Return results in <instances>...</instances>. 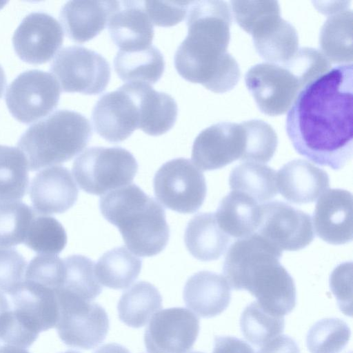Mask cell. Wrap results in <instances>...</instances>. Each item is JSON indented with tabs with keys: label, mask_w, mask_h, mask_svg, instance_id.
Returning <instances> with one entry per match:
<instances>
[{
	"label": "cell",
	"mask_w": 353,
	"mask_h": 353,
	"mask_svg": "<svg viewBox=\"0 0 353 353\" xmlns=\"http://www.w3.org/2000/svg\"><path fill=\"white\" fill-rule=\"evenodd\" d=\"M352 63L336 65L305 85L286 117L294 150L318 165L343 168L352 157Z\"/></svg>",
	"instance_id": "cell-1"
},
{
	"label": "cell",
	"mask_w": 353,
	"mask_h": 353,
	"mask_svg": "<svg viewBox=\"0 0 353 353\" xmlns=\"http://www.w3.org/2000/svg\"><path fill=\"white\" fill-rule=\"evenodd\" d=\"M186 15L188 35L174 57L177 72L213 92L231 90L241 70L228 52L232 21L230 5L217 0L191 1Z\"/></svg>",
	"instance_id": "cell-2"
},
{
	"label": "cell",
	"mask_w": 353,
	"mask_h": 353,
	"mask_svg": "<svg viewBox=\"0 0 353 353\" xmlns=\"http://www.w3.org/2000/svg\"><path fill=\"white\" fill-rule=\"evenodd\" d=\"M282 250L255 232L229 248L223 272L230 288L245 290L270 312L284 316L296 306L294 281L280 263Z\"/></svg>",
	"instance_id": "cell-3"
},
{
	"label": "cell",
	"mask_w": 353,
	"mask_h": 353,
	"mask_svg": "<svg viewBox=\"0 0 353 353\" xmlns=\"http://www.w3.org/2000/svg\"><path fill=\"white\" fill-rule=\"evenodd\" d=\"M103 216L117 227L128 249L140 256H152L164 250L170 228L163 207L136 184H129L103 195Z\"/></svg>",
	"instance_id": "cell-4"
},
{
	"label": "cell",
	"mask_w": 353,
	"mask_h": 353,
	"mask_svg": "<svg viewBox=\"0 0 353 353\" xmlns=\"http://www.w3.org/2000/svg\"><path fill=\"white\" fill-rule=\"evenodd\" d=\"M92 135L89 120L79 112L58 110L32 124L21 135L18 148L30 171L70 161L88 145Z\"/></svg>",
	"instance_id": "cell-5"
},
{
	"label": "cell",
	"mask_w": 353,
	"mask_h": 353,
	"mask_svg": "<svg viewBox=\"0 0 353 353\" xmlns=\"http://www.w3.org/2000/svg\"><path fill=\"white\" fill-rule=\"evenodd\" d=\"M138 172L134 157L120 147H92L74 160L72 174L84 192L94 195L130 184Z\"/></svg>",
	"instance_id": "cell-6"
},
{
	"label": "cell",
	"mask_w": 353,
	"mask_h": 353,
	"mask_svg": "<svg viewBox=\"0 0 353 353\" xmlns=\"http://www.w3.org/2000/svg\"><path fill=\"white\" fill-rule=\"evenodd\" d=\"M59 318L55 326L59 338L68 346L90 350L101 344L109 330L105 309L64 289L55 290Z\"/></svg>",
	"instance_id": "cell-7"
},
{
	"label": "cell",
	"mask_w": 353,
	"mask_h": 353,
	"mask_svg": "<svg viewBox=\"0 0 353 353\" xmlns=\"http://www.w3.org/2000/svg\"><path fill=\"white\" fill-rule=\"evenodd\" d=\"M157 199L166 208L183 214L196 212L203 205L207 186L203 172L190 160L167 161L153 179Z\"/></svg>",
	"instance_id": "cell-8"
},
{
	"label": "cell",
	"mask_w": 353,
	"mask_h": 353,
	"mask_svg": "<svg viewBox=\"0 0 353 353\" xmlns=\"http://www.w3.org/2000/svg\"><path fill=\"white\" fill-rule=\"evenodd\" d=\"M50 70L66 92L97 94L105 90L110 79L108 61L98 52L79 46L61 49Z\"/></svg>",
	"instance_id": "cell-9"
},
{
	"label": "cell",
	"mask_w": 353,
	"mask_h": 353,
	"mask_svg": "<svg viewBox=\"0 0 353 353\" xmlns=\"http://www.w3.org/2000/svg\"><path fill=\"white\" fill-rule=\"evenodd\" d=\"M60 85L50 73L30 70L21 73L9 85L6 103L18 121L30 123L50 113L59 103Z\"/></svg>",
	"instance_id": "cell-10"
},
{
	"label": "cell",
	"mask_w": 353,
	"mask_h": 353,
	"mask_svg": "<svg viewBox=\"0 0 353 353\" xmlns=\"http://www.w3.org/2000/svg\"><path fill=\"white\" fill-rule=\"evenodd\" d=\"M245 82L259 110L269 116L288 111L304 88L285 65L269 62L252 66L245 75Z\"/></svg>",
	"instance_id": "cell-11"
},
{
	"label": "cell",
	"mask_w": 353,
	"mask_h": 353,
	"mask_svg": "<svg viewBox=\"0 0 353 353\" xmlns=\"http://www.w3.org/2000/svg\"><path fill=\"white\" fill-rule=\"evenodd\" d=\"M261 223L256 232L281 250H299L313 241L308 214L279 201L261 204Z\"/></svg>",
	"instance_id": "cell-12"
},
{
	"label": "cell",
	"mask_w": 353,
	"mask_h": 353,
	"mask_svg": "<svg viewBox=\"0 0 353 353\" xmlns=\"http://www.w3.org/2000/svg\"><path fill=\"white\" fill-rule=\"evenodd\" d=\"M199 332V319L185 307L162 310L145 328L144 343L148 353H188Z\"/></svg>",
	"instance_id": "cell-13"
},
{
	"label": "cell",
	"mask_w": 353,
	"mask_h": 353,
	"mask_svg": "<svg viewBox=\"0 0 353 353\" xmlns=\"http://www.w3.org/2000/svg\"><path fill=\"white\" fill-rule=\"evenodd\" d=\"M95 131L104 139L119 143L139 128L140 112L130 83L102 95L92 112Z\"/></svg>",
	"instance_id": "cell-14"
},
{
	"label": "cell",
	"mask_w": 353,
	"mask_h": 353,
	"mask_svg": "<svg viewBox=\"0 0 353 353\" xmlns=\"http://www.w3.org/2000/svg\"><path fill=\"white\" fill-rule=\"evenodd\" d=\"M245 145L246 133L242 123H217L196 137L192 160L200 170L219 169L236 160L241 161Z\"/></svg>",
	"instance_id": "cell-15"
},
{
	"label": "cell",
	"mask_w": 353,
	"mask_h": 353,
	"mask_svg": "<svg viewBox=\"0 0 353 353\" xmlns=\"http://www.w3.org/2000/svg\"><path fill=\"white\" fill-rule=\"evenodd\" d=\"M63 32L51 15L31 12L17 28L12 37L14 49L23 61L41 64L50 60L63 43Z\"/></svg>",
	"instance_id": "cell-16"
},
{
	"label": "cell",
	"mask_w": 353,
	"mask_h": 353,
	"mask_svg": "<svg viewBox=\"0 0 353 353\" xmlns=\"http://www.w3.org/2000/svg\"><path fill=\"white\" fill-rule=\"evenodd\" d=\"M10 295L14 316L30 332L39 336L56 326L59 307L54 290L23 280Z\"/></svg>",
	"instance_id": "cell-17"
},
{
	"label": "cell",
	"mask_w": 353,
	"mask_h": 353,
	"mask_svg": "<svg viewBox=\"0 0 353 353\" xmlns=\"http://www.w3.org/2000/svg\"><path fill=\"white\" fill-rule=\"evenodd\" d=\"M316 235L333 245L350 242L353 234L352 195L347 190L330 189L319 199L312 216Z\"/></svg>",
	"instance_id": "cell-18"
},
{
	"label": "cell",
	"mask_w": 353,
	"mask_h": 353,
	"mask_svg": "<svg viewBox=\"0 0 353 353\" xmlns=\"http://www.w3.org/2000/svg\"><path fill=\"white\" fill-rule=\"evenodd\" d=\"M29 193L35 212L46 215L69 210L76 203L79 190L68 169L53 165L34 176Z\"/></svg>",
	"instance_id": "cell-19"
},
{
	"label": "cell",
	"mask_w": 353,
	"mask_h": 353,
	"mask_svg": "<svg viewBox=\"0 0 353 353\" xmlns=\"http://www.w3.org/2000/svg\"><path fill=\"white\" fill-rule=\"evenodd\" d=\"M112 40L120 50L133 51L151 46L153 25L143 1H120L108 22Z\"/></svg>",
	"instance_id": "cell-20"
},
{
	"label": "cell",
	"mask_w": 353,
	"mask_h": 353,
	"mask_svg": "<svg viewBox=\"0 0 353 353\" xmlns=\"http://www.w3.org/2000/svg\"><path fill=\"white\" fill-rule=\"evenodd\" d=\"M279 193L287 201L295 204L312 203L330 185L327 173L303 159H294L283 165L276 173Z\"/></svg>",
	"instance_id": "cell-21"
},
{
	"label": "cell",
	"mask_w": 353,
	"mask_h": 353,
	"mask_svg": "<svg viewBox=\"0 0 353 353\" xmlns=\"http://www.w3.org/2000/svg\"><path fill=\"white\" fill-rule=\"evenodd\" d=\"M117 4V1H70L61 8L59 19L67 36L81 43L105 28Z\"/></svg>",
	"instance_id": "cell-22"
},
{
	"label": "cell",
	"mask_w": 353,
	"mask_h": 353,
	"mask_svg": "<svg viewBox=\"0 0 353 353\" xmlns=\"http://www.w3.org/2000/svg\"><path fill=\"white\" fill-rule=\"evenodd\" d=\"M186 306L198 316L211 318L222 313L231 300L230 287L225 278L210 271L191 276L184 286Z\"/></svg>",
	"instance_id": "cell-23"
},
{
	"label": "cell",
	"mask_w": 353,
	"mask_h": 353,
	"mask_svg": "<svg viewBox=\"0 0 353 353\" xmlns=\"http://www.w3.org/2000/svg\"><path fill=\"white\" fill-rule=\"evenodd\" d=\"M137 96L140 112L139 129L151 136H159L174 125L177 104L170 94L156 91L150 85L130 83Z\"/></svg>",
	"instance_id": "cell-24"
},
{
	"label": "cell",
	"mask_w": 353,
	"mask_h": 353,
	"mask_svg": "<svg viewBox=\"0 0 353 353\" xmlns=\"http://www.w3.org/2000/svg\"><path fill=\"white\" fill-rule=\"evenodd\" d=\"M214 214L223 232L241 239L257 231L261 209V205L250 196L232 190L222 199Z\"/></svg>",
	"instance_id": "cell-25"
},
{
	"label": "cell",
	"mask_w": 353,
	"mask_h": 353,
	"mask_svg": "<svg viewBox=\"0 0 353 353\" xmlns=\"http://www.w3.org/2000/svg\"><path fill=\"white\" fill-rule=\"evenodd\" d=\"M184 241L194 258L210 261L218 259L225 252L230 236L219 227L214 214L199 213L188 222Z\"/></svg>",
	"instance_id": "cell-26"
},
{
	"label": "cell",
	"mask_w": 353,
	"mask_h": 353,
	"mask_svg": "<svg viewBox=\"0 0 353 353\" xmlns=\"http://www.w3.org/2000/svg\"><path fill=\"white\" fill-rule=\"evenodd\" d=\"M252 37L256 51L269 63L283 64L299 50L296 29L281 17L261 26Z\"/></svg>",
	"instance_id": "cell-27"
},
{
	"label": "cell",
	"mask_w": 353,
	"mask_h": 353,
	"mask_svg": "<svg viewBox=\"0 0 353 353\" xmlns=\"http://www.w3.org/2000/svg\"><path fill=\"white\" fill-rule=\"evenodd\" d=\"M114 68L123 81L150 85L161 79L165 61L159 50L151 45L137 50H119L114 59Z\"/></svg>",
	"instance_id": "cell-28"
},
{
	"label": "cell",
	"mask_w": 353,
	"mask_h": 353,
	"mask_svg": "<svg viewBox=\"0 0 353 353\" xmlns=\"http://www.w3.org/2000/svg\"><path fill=\"white\" fill-rule=\"evenodd\" d=\"M162 307L159 290L147 281H139L123 293L117 310L120 320L127 325L139 328Z\"/></svg>",
	"instance_id": "cell-29"
},
{
	"label": "cell",
	"mask_w": 353,
	"mask_h": 353,
	"mask_svg": "<svg viewBox=\"0 0 353 353\" xmlns=\"http://www.w3.org/2000/svg\"><path fill=\"white\" fill-rule=\"evenodd\" d=\"M142 261L124 246L114 248L105 252L95 265L99 282L108 288H127L138 277Z\"/></svg>",
	"instance_id": "cell-30"
},
{
	"label": "cell",
	"mask_w": 353,
	"mask_h": 353,
	"mask_svg": "<svg viewBox=\"0 0 353 353\" xmlns=\"http://www.w3.org/2000/svg\"><path fill=\"white\" fill-rule=\"evenodd\" d=\"M231 190L250 196L257 203L272 199L278 192L276 172L270 166L256 162H243L231 171Z\"/></svg>",
	"instance_id": "cell-31"
},
{
	"label": "cell",
	"mask_w": 353,
	"mask_h": 353,
	"mask_svg": "<svg viewBox=\"0 0 353 353\" xmlns=\"http://www.w3.org/2000/svg\"><path fill=\"white\" fill-rule=\"evenodd\" d=\"M352 12L343 10L329 17L319 37L321 53L333 63L349 64L352 61Z\"/></svg>",
	"instance_id": "cell-32"
},
{
	"label": "cell",
	"mask_w": 353,
	"mask_h": 353,
	"mask_svg": "<svg viewBox=\"0 0 353 353\" xmlns=\"http://www.w3.org/2000/svg\"><path fill=\"white\" fill-rule=\"evenodd\" d=\"M27 160L18 148L0 145V201H17L28 190Z\"/></svg>",
	"instance_id": "cell-33"
},
{
	"label": "cell",
	"mask_w": 353,
	"mask_h": 353,
	"mask_svg": "<svg viewBox=\"0 0 353 353\" xmlns=\"http://www.w3.org/2000/svg\"><path fill=\"white\" fill-rule=\"evenodd\" d=\"M240 327L248 341L256 346H262L283 332L285 320L284 316L275 315L254 301L243 311Z\"/></svg>",
	"instance_id": "cell-34"
},
{
	"label": "cell",
	"mask_w": 353,
	"mask_h": 353,
	"mask_svg": "<svg viewBox=\"0 0 353 353\" xmlns=\"http://www.w3.org/2000/svg\"><path fill=\"white\" fill-rule=\"evenodd\" d=\"M63 260L64 276L61 288L86 301H93L103 290L95 274L94 262L85 256L77 254Z\"/></svg>",
	"instance_id": "cell-35"
},
{
	"label": "cell",
	"mask_w": 353,
	"mask_h": 353,
	"mask_svg": "<svg viewBox=\"0 0 353 353\" xmlns=\"http://www.w3.org/2000/svg\"><path fill=\"white\" fill-rule=\"evenodd\" d=\"M23 243L39 254L57 255L66 245L67 234L56 219L36 214L28 227Z\"/></svg>",
	"instance_id": "cell-36"
},
{
	"label": "cell",
	"mask_w": 353,
	"mask_h": 353,
	"mask_svg": "<svg viewBox=\"0 0 353 353\" xmlns=\"http://www.w3.org/2000/svg\"><path fill=\"white\" fill-rule=\"evenodd\" d=\"M37 212L19 201H0V247L23 243L28 227Z\"/></svg>",
	"instance_id": "cell-37"
},
{
	"label": "cell",
	"mask_w": 353,
	"mask_h": 353,
	"mask_svg": "<svg viewBox=\"0 0 353 353\" xmlns=\"http://www.w3.org/2000/svg\"><path fill=\"white\" fill-rule=\"evenodd\" d=\"M347 324L338 318H326L315 323L309 330L306 343L310 353H339L350 340Z\"/></svg>",
	"instance_id": "cell-38"
},
{
	"label": "cell",
	"mask_w": 353,
	"mask_h": 353,
	"mask_svg": "<svg viewBox=\"0 0 353 353\" xmlns=\"http://www.w3.org/2000/svg\"><path fill=\"white\" fill-rule=\"evenodd\" d=\"M246 133V145L241 159L243 162L267 163L274 156L278 138L272 127L259 119L242 122Z\"/></svg>",
	"instance_id": "cell-39"
},
{
	"label": "cell",
	"mask_w": 353,
	"mask_h": 353,
	"mask_svg": "<svg viewBox=\"0 0 353 353\" xmlns=\"http://www.w3.org/2000/svg\"><path fill=\"white\" fill-rule=\"evenodd\" d=\"M230 3L236 23L251 35L268 22L281 17L277 1H230Z\"/></svg>",
	"instance_id": "cell-40"
},
{
	"label": "cell",
	"mask_w": 353,
	"mask_h": 353,
	"mask_svg": "<svg viewBox=\"0 0 353 353\" xmlns=\"http://www.w3.org/2000/svg\"><path fill=\"white\" fill-rule=\"evenodd\" d=\"M64 276L63 260L57 255L39 254L26 268L24 279L49 288H61Z\"/></svg>",
	"instance_id": "cell-41"
},
{
	"label": "cell",
	"mask_w": 353,
	"mask_h": 353,
	"mask_svg": "<svg viewBox=\"0 0 353 353\" xmlns=\"http://www.w3.org/2000/svg\"><path fill=\"white\" fill-rule=\"evenodd\" d=\"M283 64L299 78L304 87L332 68L330 61L320 51L307 47L299 48L296 54Z\"/></svg>",
	"instance_id": "cell-42"
},
{
	"label": "cell",
	"mask_w": 353,
	"mask_h": 353,
	"mask_svg": "<svg viewBox=\"0 0 353 353\" xmlns=\"http://www.w3.org/2000/svg\"><path fill=\"white\" fill-rule=\"evenodd\" d=\"M27 263L15 249L0 247V292L12 294L23 282Z\"/></svg>",
	"instance_id": "cell-43"
},
{
	"label": "cell",
	"mask_w": 353,
	"mask_h": 353,
	"mask_svg": "<svg viewBox=\"0 0 353 353\" xmlns=\"http://www.w3.org/2000/svg\"><path fill=\"white\" fill-rule=\"evenodd\" d=\"M190 2L143 1V6L152 25L170 27L183 20Z\"/></svg>",
	"instance_id": "cell-44"
},
{
	"label": "cell",
	"mask_w": 353,
	"mask_h": 353,
	"mask_svg": "<svg viewBox=\"0 0 353 353\" xmlns=\"http://www.w3.org/2000/svg\"><path fill=\"white\" fill-rule=\"evenodd\" d=\"M330 285L340 310L347 316H352V263L341 264L334 269L330 276Z\"/></svg>",
	"instance_id": "cell-45"
},
{
	"label": "cell",
	"mask_w": 353,
	"mask_h": 353,
	"mask_svg": "<svg viewBox=\"0 0 353 353\" xmlns=\"http://www.w3.org/2000/svg\"><path fill=\"white\" fill-rule=\"evenodd\" d=\"M212 353H255L244 341L230 336H216Z\"/></svg>",
	"instance_id": "cell-46"
},
{
	"label": "cell",
	"mask_w": 353,
	"mask_h": 353,
	"mask_svg": "<svg viewBox=\"0 0 353 353\" xmlns=\"http://www.w3.org/2000/svg\"><path fill=\"white\" fill-rule=\"evenodd\" d=\"M257 353H300V350L292 338L279 335L262 345Z\"/></svg>",
	"instance_id": "cell-47"
},
{
	"label": "cell",
	"mask_w": 353,
	"mask_h": 353,
	"mask_svg": "<svg viewBox=\"0 0 353 353\" xmlns=\"http://www.w3.org/2000/svg\"><path fill=\"white\" fill-rule=\"evenodd\" d=\"M94 353H130L124 346L111 343L105 344L97 349Z\"/></svg>",
	"instance_id": "cell-48"
},
{
	"label": "cell",
	"mask_w": 353,
	"mask_h": 353,
	"mask_svg": "<svg viewBox=\"0 0 353 353\" xmlns=\"http://www.w3.org/2000/svg\"><path fill=\"white\" fill-rule=\"evenodd\" d=\"M0 353H30V352L22 347L10 345H5L0 347Z\"/></svg>",
	"instance_id": "cell-49"
},
{
	"label": "cell",
	"mask_w": 353,
	"mask_h": 353,
	"mask_svg": "<svg viewBox=\"0 0 353 353\" xmlns=\"http://www.w3.org/2000/svg\"><path fill=\"white\" fill-rule=\"evenodd\" d=\"M10 307L7 298L0 292V314Z\"/></svg>",
	"instance_id": "cell-50"
},
{
	"label": "cell",
	"mask_w": 353,
	"mask_h": 353,
	"mask_svg": "<svg viewBox=\"0 0 353 353\" xmlns=\"http://www.w3.org/2000/svg\"><path fill=\"white\" fill-rule=\"evenodd\" d=\"M6 85V79L4 71L0 65V98L2 97Z\"/></svg>",
	"instance_id": "cell-51"
},
{
	"label": "cell",
	"mask_w": 353,
	"mask_h": 353,
	"mask_svg": "<svg viewBox=\"0 0 353 353\" xmlns=\"http://www.w3.org/2000/svg\"><path fill=\"white\" fill-rule=\"evenodd\" d=\"M63 353H80V352H77V351H73V350H69V351H67V352H63Z\"/></svg>",
	"instance_id": "cell-52"
},
{
	"label": "cell",
	"mask_w": 353,
	"mask_h": 353,
	"mask_svg": "<svg viewBox=\"0 0 353 353\" xmlns=\"http://www.w3.org/2000/svg\"><path fill=\"white\" fill-rule=\"evenodd\" d=\"M4 3H6L5 1H3V2L0 1V8L4 5Z\"/></svg>",
	"instance_id": "cell-53"
},
{
	"label": "cell",
	"mask_w": 353,
	"mask_h": 353,
	"mask_svg": "<svg viewBox=\"0 0 353 353\" xmlns=\"http://www.w3.org/2000/svg\"><path fill=\"white\" fill-rule=\"evenodd\" d=\"M191 353H203V352H192Z\"/></svg>",
	"instance_id": "cell-54"
}]
</instances>
